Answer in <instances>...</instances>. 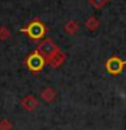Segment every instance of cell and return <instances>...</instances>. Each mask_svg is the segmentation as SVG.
<instances>
[{"instance_id":"6","label":"cell","mask_w":126,"mask_h":130,"mask_svg":"<svg viewBox=\"0 0 126 130\" xmlns=\"http://www.w3.org/2000/svg\"><path fill=\"white\" fill-rule=\"evenodd\" d=\"M65 60H67V56H65L61 50H58L54 56L52 57V58H49V60L46 61V62H48L49 65H50V67H52L53 69H56V68L61 67V65H62V64L65 62Z\"/></svg>"},{"instance_id":"4","label":"cell","mask_w":126,"mask_h":130,"mask_svg":"<svg viewBox=\"0 0 126 130\" xmlns=\"http://www.w3.org/2000/svg\"><path fill=\"white\" fill-rule=\"evenodd\" d=\"M125 67H126V60H122L118 56H113L106 61V71L111 75H119Z\"/></svg>"},{"instance_id":"11","label":"cell","mask_w":126,"mask_h":130,"mask_svg":"<svg viewBox=\"0 0 126 130\" xmlns=\"http://www.w3.org/2000/svg\"><path fill=\"white\" fill-rule=\"evenodd\" d=\"M0 130H12V123L8 119L0 121Z\"/></svg>"},{"instance_id":"2","label":"cell","mask_w":126,"mask_h":130,"mask_svg":"<svg viewBox=\"0 0 126 130\" xmlns=\"http://www.w3.org/2000/svg\"><path fill=\"white\" fill-rule=\"evenodd\" d=\"M24 64H26V67H27V69L30 72L37 73V72H41L43 69V67L46 65V60H45L43 57L35 50V52H33L31 54L27 56Z\"/></svg>"},{"instance_id":"1","label":"cell","mask_w":126,"mask_h":130,"mask_svg":"<svg viewBox=\"0 0 126 130\" xmlns=\"http://www.w3.org/2000/svg\"><path fill=\"white\" fill-rule=\"evenodd\" d=\"M20 31L26 32L31 39L38 41V39H42L45 37V34H46V26L41 20H33V22L28 23L27 27L22 28Z\"/></svg>"},{"instance_id":"5","label":"cell","mask_w":126,"mask_h":130,"mask_svg":"<svg viewBox=\"0 0 126 130\" xmlns=\"http://www.w3.org/2000/svg\"><path fill=\"white\" fill-rule=\"evenodd\" d=\"M20 106L26 110V111H34V110L39 106V102L37 100L35 96L33 95H26L20 100Z\"/></svg>"},{"instance_id":"9","label":"cell","mask_w":126,"mask_h":130,"mask_svg":"<svg viewBox=\"0 0 126 130\" xmlns=\"http://www.w3.org/2000/svg\"><path fill=\"white\" fill-rule=\"evenodd\" d=\"M85 27H87L89 31H95V30H98V27H99V20H98L95 16H89L87 19V22H85Z\"/></svg>"},{"instance_id":"10","label":"cell","mask_w":126,"mask_h":130,"mask_svg":"<svg viewBox=\"0 0 126 130\" xmlns=\"http://www.w3.org/2000/svg\"><path fill=\"white\" fill-rule=\"evenodd\" d=\"M89 4H91L92 7L98 8V10H100V8H103L106 4L108 3V0H88Z\"/></svg>"},{"instance_id":"7","label":"cell","mask_w":126,"mask_h":130,"mask_svg":"<svg viewBox=\"0 0 126 130\" xmlns=\"http://www.w3.org/2000/svg\"><path fill=\"white\" fill-rule=\"evenodd\" d=\"M56 96H57V93L52 87H46L45 89L41 91V98H42L45 102H48V103H52V102L56 99Z\"/></svg>"},{"instance_id":"12","label":"cell","mask_w":126,"mask_h":130,"mask_svg":"<svg viewBox=\"0 0 126 130\" xmlns=\"http://www.w3.org/2000/svg\"><path fill=\"white\" fill-rule=\"evenodd\" d=\"M10 35H11V32L7 27H4V26L0 27V39H7Z\"/></svg>"},{"instance_id":"8","label":"cell","mask_w":126,"mask_h":130,"mask_svg":"<svg viewBox=\"0 0 126 130\" xmlns=\"http://www.w3.org/2000/svg\"><path fill=\"white\" fill-rule=\"evenodd\" d=\"M64 30L69 35H75L77 32V30H79V24H77V22H75V20H68V22L64 24Z\"/></svg>"},{"instance_id":"3","label":"cell","mask_w":126,"mask_h":130,"mask_svg":"<svg viewBox=\"0 0 126 130\" xmlns=\"http://www.w3.org/2000/svg\"><path fill=\"white\" fill-rule=\"evenodd\" d=\"M58 50H60V49L57 47V45L53 42L52 39H49V38L41 41L39 45H38V47H37V52H38L46 61L49 58H52V57L54 56Z\"/></svg>"}]
</instances>
